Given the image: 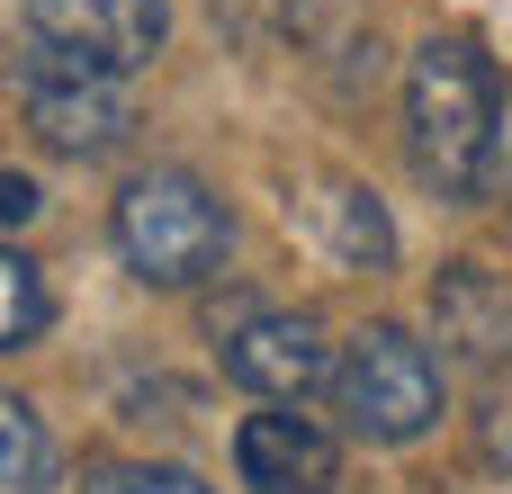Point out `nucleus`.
Here are the masks:
<instances>
[{
	"mask_svg": "<svg viewBox=\"0 0 512 494\" xmlns=\"http://www.w3.org/2000/svg\"><path fill=\"white\" fill-rule=\"evenodd\" d=\"M324 207H333V225H342V261H351V270H387V261H396V225H387V207H378L369 189H333Z\"/></svg>",
	"mask_w": 512,
	"mask_h": 494,
	"instance_id": "9b49d317",
	"label": "nucleus"
},
{
	"mask_svg": "<svg viewBox=\"0 0 512 494\" xmlns=\"http://www.w3.org/2000/svg\"><path fill=\"white\" fill-rule=\"evenodd\" d=\"M216 360L234 387H252L261 405H306L333 387V333L306 306H243L216 333Z\"/></svg>",
	"mask_w": 512,
	"mask_h": 494,
	"instance_id": "39448f33",
	"label": "nucleus"
},
{
	"mask_svg": "<svg viewBox=\"0 0 512 494\" xmlns=\"http://www.w3.org/2000/svg\"><path fill=\"white\" fill-rule=\"evenodd\" d=\"M27 45H45L72 72H144L171 45V0H27Z\"/></svg>",
	"mask_w": 512,
	"mask_h": 494,
	"instance_id": "423d86ee",
	"label": "nucleus"
},
{
	"mask_svg": "<svg viewBox=\"0 0 512 494\" xmlns=\"http://www.w3.org/2000/svg\"><path fill=\"white\" fill-rule=\"evenodd\" d=\"M486 459H495V468H512V378L486 396Z\"/></svg>",
	"mask_w": 512,
	"mask_h": 494,
	"instance_id": "4468645a",
	"label": "nucleus"
},
{
	"mask_svg": "<svg viewBox=\"0 0 512 494\" xmlns=\"http://www.w3.org/2000/svg\"><path fill=\"white\" fill-rule=\"evenodd\" d=\"M234 477L252 494H342V441L315 414H243L234 423Z\"/></svg>",
	"mask_w": 512,
	"mask_h": 494,
	"instance_id": "0eeeda50",
	"label": "nucleus"
},
{
	"mask_svg": "<svg viewBox=\"0 0 512 494\" xmlns=\"http://www.w3.org/2000/svg\"><path fill=\"white\" fill-rule=\"evenodd\" d=\"M288 9V36L315 72H333L342 90H369L378 81V27L360 0H279Z\"/></svg>",
	"mask_w": 512,
	"mask_h": 494,
	"instance_id": "6e6552de",
	"label": "nucleus"
},
{
	"mask_svg": "<svg viewBox=\"0 0 512 494\" xmlns=\"http://www.w3.org/2000/svg\"><path fill=\"white\" fill-rule=\"evenodd\" d=\"M405 162L441 207H468L504 171V72L477 36H423L405 54Z\"/></svg>",
	"mask_w": 512,
	"mask_h": 494,
	"instance_id": "f257e3e1",
	"label": "nucleus"
},
{
	"mask_svg": "<svg viewBox=\"0 0 512 494\" xmlns=\"http://www.w3.org/2000/svg\"><path fill=\"white\" fill-rule=\"evenodd\" d=\"M108 243H117V261H126L144 288L189 297V288H207V279L225 270V252H234V207H225L198 171H135V180L117 189V207H108Z\"/></svg>",
	"mask_w": 512,
	"mask_h": 494,
	"instance_id": "f03ea898",
	"label": "nucleus"
},
{
	"mask_svg": "<svg viewBox=\"0 0 512 494\" xmlns=\"http://www.w3.org/2000/svg\"><path fill=\"white\" fill-rule=\"evenodd\" d=\"M504 207H512V180H504Z\"/></svg>",
	"mask_w": 512,
	"mask_h": 494,
	"instance_id": "2eb2a0df",
	"label": "nucleus"
},
{
	"mask_svg": "<svg viewBox=\"0 0 512 494\" xmlns=\"http://www.w3.org/2000/svg\"><path fill=\"white\" fill-rule=\"evenodd\" d=\"M45 324H54V288H45V270H36L27 252L0 243V351H27Z\"/></svg>",
	"mask_w": 512,
	"mask_h": 494,
	"instance_id": "1a4fd4ad",
	"label": "nucleus"
},
{
	"mask_svg": "<svg viewBox=\"0 0 512 494\" xmlns=\"http://www.w3.org/2000/svg\"><path fill=\"white\" fill-rule=\"evenodd\" d=\"M0 486L9 494H45L54 486V441H45V423H36L18 396H0Z\"/></svg>",
	"mask_w": 512,
	"mask_h": 494,
	"instance_id": "9d476101",
	"label": "nucleus"
},
{
	"mask_svg": "<svg viewBox=\"0 0 512 494\" xmlns=\"http://www.w3.org/2000/svg\"><path fill=\"white\" fill-rule=\"evenodd\" d=\"M333 414H342V432L351 441H369V450H414L423 432H441V414H450V369H441V351L423 342V333H405V324H360L342 351H333Z\"/></svg>",
	"mask_w": 512,
	"mask_h": 494,
	"instance_id": "7ed1b4c3",
	"label": "nucleus"
},
{
	"mask_svg": "<svg viewBox=\"0 0 512 494\" xmlns=\"http://www.w3.org/2000/svg\"><path fill=\"white\" fill-rule=\"evenodd\" d=\"M9 72H18V108H27V126H36L45 153L108 162V153L135 144V99H126V81L72 72V63H54L45 45H27V36H18V63H9Z\"/></svg>",
	"mask_w": 512,
	"mask_h": 494,
	"instance_id": "20e7f679",
	"label": "nucleus"
},
{
	"mask_svg": "<svg viewBox=\"0 0 512 494\" xmlns=\"http://www.w3.org/2000/svg\"><path fill=\"white\" fill-rule=\"evenodd\" d=\"M36 216H45V189H36L27 171H9V162H0V243H9V234H27Z\"/></svg>",
	"mask_w": 512,
	"mask_h": 494,
	"instance_id": "ddd939ff",
	"label": "nucleus"
},
{
	"mask_svg": "<svg viewBox=\"0 0 512 494\" xmlns=\"http://www.w3.org/2000/svg\"><path fill=\"white\" fill-rule=\"evenodd\" d=\"M81 494H216V486H198L171 459H90L81 468Z\"/></svg>",
	"mask_w": 512,
	"mask_h": 494,
	"instance_id": "f8f14e48",
	"label": "nucleus"
}]
</instances>
